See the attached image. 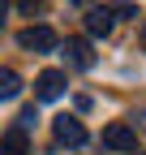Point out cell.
I'll return each instance as SVG.
<instances>
[{
	"mask_svg": "<svg viewBox=\"0 0 146 155\" xmlns=\"http://www.w3.org/2000/svg\"><path fill=\"white\" fill-rule=\"evenodd\" d=\"M52 134H56L60 147H82L86 142V125L78 116H56V121H52Z\"/></svg>",
	"mask_w": 146,
	"mask_h": 155,
	"instance_id": "obj_2",
	"label": "cell"
},
{
	"mask_svg": "<svg viewBox=\"0 0 146 155\" xmlns=\"http://www.w3.org/2000/svg\"><path fill=\"white\" fill-rule=\"evenodd\" d=\"M73 5H86V9H90V5H95V0H73Z\"/></svg>",
	"mask_w": 146,
	"mask_h": 155,
	"instance_id": "obj_12",
	"label": "cell"
},
{
	"mask_svg": "<svg viewBox=\"0 0 146 155\" xmlns=\"http://www.w3.org/2000/svg\"><path fill=\"white\" fill-rule=\"evenodd\" d=\"M13 5L22 9V13H30V17H34V13H43V9H47V0H13Z\"/></svg>",
	"mask_w": 146,
	"mask_h": 155,
	"instance_id": "obj_9",
	"label": "cell"
},
{
	"mask_svg": "<svg viewBox=\"0 0 146 155\" xmlns=\"http://www.w3.org/2000/svg\"><path fill=\"white\" fill-rule=\"evenodd\" d=\"M17 43H22L26 52H56L60 39H56V30H52V26H26L22 35H17Z\"/></svg>",
	"mask_w": 146,
	"mask_h": 155,
	"instance_id": "obj_1",
	"label": "cell"
},
{
	"mask_svg": "<svg viewBox=\"0 0 146 155\" xmlns=\"http://www.w3.org/2000/svg\"><path fill=\"white\" fill-rule=\"evenodd\" d=\"M103 147H112V151H133V147H138V134H133V125L112 121V125L103 129Z\"/></svg>",
	"mask_w": 146,
	"mask_h": 155,
	"instance_id": "obj_4",
	"label": "cell"
},
{
	"mask_svg": "<svg viewBox=\"0 0 146 155\" xmlns=\"http://www.w3.org/2000/svg\"><path fill=\"white\" fill-rule=\"evenodd\" d=\"M65 56H69V65H78V69H90V65H95V52H90L86 39H69V43H65Z\"/></svg>",
	"mask_w": 146,
	"mask_h": 155,
	"instance_id": "obj_6",
	"label": "cell"
},
{
	"mask_svg": "<svg viewBox=\"0 0 146 155\" xmlns=\"http://www.w3.org/2000/svg\"><path fill=\"white\" fill-rule=\"evenodd\" d=\"M34 121H39V116H34V108H22V116H17V125H22V129H30Z\"/></svg>",
	"mask_w": 146,
	"mask_h": 155,
	"instance_id": "obj_11",
	"label": "cell"
},
{
	"mask_svg": "<svg viewBox=\"0 0 146 155\" xmlns=\"http://www.w3.org/2000/svg\"><path fill=\"white\" fill-rule=\"evenodd\" d=\"M5 155H30V138H26L22 125H13V129L5 134Z\"/></svg>",
	"mask_w": 146,
	"mask_h": 155,
	"instance_id": "obj_7",
	"label": "cell"
},
{
	"mask_svg": "<svg viewBox=\"0 0 146 155\" xmlns=\"http://www.w3.org/2000/svg\"><path fill=\"white\" fill-rule=\"evenodd\" d=\"M17 91H22V78H17L13 69L0 73V99H17Z\"/></svg>",
	"mask_w": 146,
	"mask_h": 155,
	"instance_id": "obj_8",
	"label": "cell"
},
{
	"mask_svg": "<svg viewBox=\"0 0 146 155\" xmlns=\"http://www.w3.org/2000/svg\"><path fill=\"white\" fill-rule=\"evenodd\" d=\"M112 9H99V5H90L86 9V30L90 35H95V39H107V35H112Z\"/></svg>",
	"mask_w": 146,
	"mask_h": 155,
	"instance_id": "obj_5",
	"label": "cell"
},
{
	"mask_svg": "<svg viewBox=\"0 0 146 155\" xmlns=\"http://www.w3.org/2000/svg\"><path fill=\"white\" fill-rule=\"evenodd\" d=\"M112 13H116V17H138L133 0H116V5H112Z\"/></svg>",
	"mask_w": 146,
	"mask_h": 155,
	"instance_id": "obj_10",
	"label": "cell"
},
{
	"mask_svg": "<svg viewBox=\"0 0 146 155\" xmlns=\"http://www.w3.org/2000/svg\"><path fill=\"white\" fill-rule=\"evenodd\" d=\"M60 95H65V73L60 69H43L39 78H34V99L52 104V99H60Z\"/></svg>",
	"mask_w": 146,
	"mask_h": 155,
	"instance_id": "obj_3",
	"label": "cell"
}]
</instances>
